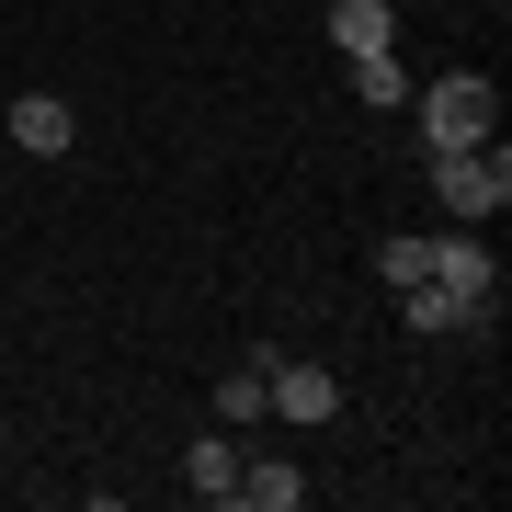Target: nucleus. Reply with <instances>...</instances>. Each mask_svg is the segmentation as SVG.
Here are the masks:
<instances>
[{
	"mask_svg": "<svg viewBox=\"0 0 512 512\" xmlns=\"http://www.w3.org/2000/svg\"><path fill=\"white\" fill-rule=\"evenodd\" d=\"M376 274H387V285H421V274H433V228H399V239L376 251Z\"/></svg>",
	"mask_w": 512,
	"mask_h": 512,
	"instance_id": "12",
	"label": "nucleus"
},
{
	"mask_svg": "<svg viewBox=\"0 0 512 512\" xmlns=\"http://www.w3.org/2000/svg\"><path fill=\"white\" fill-rule=\"evenodd\" d=\"M262 410L296 421V433H319V421L342 410V376H330V365H285V353H262Z\"/></svg>",
	"mask_w": 512,
	"mask_h": 512,
	"instance_id": "4",
	"label": "nucleus"
},
{
	"mask_svg": "<svg viewBox=\"0 0 512 512\" xmlns=\"http://www.w3.org/2000/svg\"><path fill=\"white\" fill-rule=\"evenodd\" d=\"M239 501H251V512H296V501H308V478H296L285 456H239Z\"/></svg>",
	"mask_w": 512,
	"mask_h": 512,
	"instance_id": "10",
	"label": "nucleus"
},
{
	"mask_svg": "<svg viewBox=\"0 0 512 512\" xmlns=\"http://www.w3.org/2000/svg\"><path fill=\"white\" fill-rule=\"evenodd\" d=\"M387 296H399V330H421V342H444V330H478V319H467L433 274H421V285H387Z\"/></svg>",
	"mask_w": 512,
	"mask_h": 512,
	"instance_id": "9",
	"label": "nucleus"
},
{
	"mask_svg": "<svg viewBox=\"0 0 512 512\" xmlns=\"http://www.w3.org/2000/svg\"><path fill=\"white\" fill-rule=\"evenodd\" d=\"M262 353H274V342H251V353L217 376V421H228V433H251V421H262Z\"/></svg>",
	"mask_w": 512,
	"mask_h": 512,
	"instance_id": "11",
	"label": "nucleus"
},
{
	"mask_svg": "<svg viewBox=\"0 0 512 512\" xmlns=\"http://www.w3.org/2000/svg\"><path fill=\"white\" fill-rule=\"evenodd\" d=\"M69 137H80V114L57 103V92H23V103H12V148H23V160H57Z\"/></svg>",
	"mask_w": 512,
	"mask_h": 512,
	"instance_id": "6",
	"label": "nucleus"
},
{
	"mask_svg": "<svg viewBox=\"0 0 512 512\" xmlns=\"http://www.w3.org/2000/svg\"><path fill=\"white\" fill-rule=\"evenodd\" d=\"M0 444H12V433H0Z\"/></svg>",
	"mask_w": 512,
	"mask_h": 512,
	"instance_id": "14",
	"label": "nucleus"
},
{
	"mask_svg": "<svg viewBox=\"0 0 512 512\" xmlns=\"http://www.w3.org/2000/svg\"><path fill=\"white\" fill-rule=\"evenodd\" d=\"M0 194H12V183H0Z\"/></svg>",
	"mask_w": 512,
	"mask_h": 512,
	"instance_id": "13",
	"label": "nucleus"
},
{
	"mask_svg": "<svg viewBox=\"0 0 512 512\" xmlns=\"http://www.w3.org/2000/svg\"><path fill=\"white\" fill-rule=\"evenodd\" d=\"M342 80H353V103H365V114H399V103H410V69H399V46H376V57H342Z\"/></svg>",
	"mask_w": 512,
	"mask_h": 512,
	"instance_id": "8",
	"label": "nucleus"
},
{
	"mask_svg": "<svg viewBox=\"0 0 512 512\" xmlns=\"http://www.w3.org/2000/svg\"><path fill=\"white\" fill-rule=\"evenodd\" d=\"M410 137H421V160L433 148H478V137H501V80L490 69H444V80H410Z\"/></svg>",
	"mask_w": 512,
	"mask_h": 512,
	"instance_id": "1",
	"label": "nucleus"
},
{
	"mask_svg": "<svg viewBox=\"0 0 512 512\" xmlns=\"http://www.w3.org/2000/svg\"><path fill=\"white\" fill-rule=\"evenodd\" d=\"M330 46H342V57L399 46V12H387V0H330Z\"/></svg>",
	"mask_w": 512,
	"mask_h": 512,
	"instance_id": "7",
	"label": "nucleus"
},
{
	"mask_svg": "<svg viewBox=\"0 0 512 512\" xmlns=\"http://www.w3.org/2000/svg\"><path fill=\"white\" fill-rule=\"evenodd\" d=\"M433 285L456 296V308H467L478 330L501 319V251H490L478 228H433Z\"/></svg>",
	"mask_w": 512,
	"mask_h": 512,
	"instance_id": "3",
	"label": "nucleus"
},
{
	"mask_svg": "<svg viewBox=\"0 0 512 512\" xmlns=\"http://www.w3.org/2000/svg\"><path fill=\"white\" fill-rule=\"evenodd\" d=\"M433 205H444V228H490L501 205H512V148H501V137L433 148Z\"/></svg>",
	"mask_w": 512,
	"mask_h": 512,
	"instance_id": "2",
	"label": "nucleus"
},
{
	"mask_svg": "<svg viewBox=\"0 0 512 512\" xmlns=\"http://www.w3.org/2000/svg\"><path fill=\"white\" fill-rule=\"evenodd\" d=\"M183 490H194V501H217V512L239 501V444H228V421H217V433H194V444H183Z\"/></svg>",
	"mask_w": 512,
	"mask_h": 512,
	"instance_id": "5",
	"label": "nucleus"
}]
</instances>
